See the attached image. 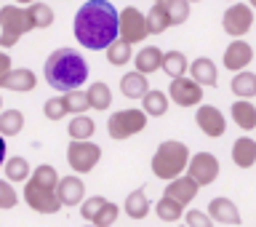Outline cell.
Wrapping results in <instances>:
<instances>
[{
    "label": "cell",
    "mask_w": 256,
    "mask_h": 227,
    "mask_svg": "<svg viewBox=\"0 0 256 227\" xmlns=\"http://www.w3.org/2000/svg\"><path fill=\"white\" fill-rule=\"evenodd\" d=\"M163 54L166 51H160L158 46H144L139 54L134 56V64H136V70L144 72V75H152V72H160L163 70Z\"/></svg>",
    "instance_id": "ac0fdd59"
},
{
    "label": "cell",
    "mask_w": 256,
    "mask_h": 227,
    "mask_svg": "<svg viewBox=\"0 0 256 227\" xmlns=\"http://www.w3.org/2000/svg\"><path fill=\"white\" fill-rule=\"evenodd\" d=\"M94 227H96V224H94Z\"/></svg>",
    "instance_id": "f907efd6"
},
{
    "label": "cell",
    "mask_w": 256,
    "mask_h": 227,
    "mask_svg": "<svg viewBox=\"0 0 256 227\" xmlns=\"http://www.w3.org/2000/svg\"><path fill=\"white\" fill-rule=\"evenodd\" d=\"M168 94H171V102L179 104V107H198V104L203 102V86H200L195 78H187V75L171 78Z\"/></svg>",
    "instance_id": "9c48e42d"
},
{
    "label": "cell",
    "mask_w": 256,
    "mask_h": 227,
    "mask_svg": "<svg viewBox=\"0 0 256 227\" xmlns=\"http://www.w3.org/2000/svg\"><path fill=\"white\" fill-rule=\"evenodd\" d=\"M155 3H166V0H155Z\"/></svg>",
    "instance_id": "c3c4849f"
},
{
    "label": "cell",
    "mask_w": 256,
    "mask_h": 227,
    "mask_svg": "<svg viewBox=\"0 0 256 227\" xmlns=\"http://www.w3.org/2000/svg\"><path fill=\"white\" fill-rule=\"evenodd\" d=\"M150 91L147 86V75L144 72H126L123 78H120V94L126 96V99H142L144 94Z\"/></svg>",
    "instance_id": "ffe728a7"
},
{
    "label": "cell",
    "mask_w": 256,
    "mask_h": 227,
    "mask_svg": "<svg viewBox=\"0 0 256 227\" xmlns=\"http://www.w3.org/2000/svg\"><path fill=\"white\" fill-rule=\"evenodd\" d=\"M142 110L147 112L150 118H160L168 112V94L166 91H147L142 96Z\"/></svg>",
    "instance_id": "603a6c76"
},
{
    "label": "cell",
    "mask_w": 256,
    "mask_h": 227,
    "mask_svg": "<svg viewBox=\"0 0 256 227\" xmlns=\"http://www.w3.org/2000/svg\"><path fill=\"white\" fill-rule=\"evenodd\" d=\"M163 72L168 78H182L184 72H190V62L182 51H166L163 54Z\"/></svg>",
    "instance_id": "f1b7e54d"
},
{
    "label": "cell",
    "mask_w": 256,
    "mask_h": 227,
    "mask_svg": "<svg viewBox=\"0 0 256 227\" xmlns=\"http://www.w3.org/2000/svg\"><path fill=\"white\" fill-rule=\"evenodd\" d=\"M168 27H171V16H168L166 3H155L147 14V30L152 35H160V32H166Z\"/></svg>",
    "instance_id": "4316f807"
},
{
    "label": "cell",
    "mask_w": 256,
    "mask_h": 227,
    "mask_svg": "<svg viewBox=\"0 0 256 227\" xmlns=\"http://www.w3.org/2000/svg\"><path fill=\"white\" fill-rule=\"evenodd\" d=\"M102 160V147L94 144L91 139H72L67 147V163L72 166L75 174H88L94 171L96 163Z\"/></svg>",
    "instance_id": "8992f818"
},
{
    "label": "cell",
    "mask_w": 256,
    "mask_h": 227,
    "mask_svg": "<svg viewBox=\"0 0 256 227\" xmlns=\"http://www.w3.org/2000/svg\"><path fill=\"white\" fill-rule=\"evenodd\" d=\"M0 110H3V96H0Z\"/></svg>",
    "instance_id": "bcb514c9"
},
{
    "label": "cell",
    "mask_w": 256,
    "mask_h": 227,
    "mask_svg": "<svg viewBox=\"0 0 256 227\" xmlns=\"http://www.w3.org/2000/svg\"><path fill=\"white\" fill-rule=\"evenodd\" d=\"M184 222H187V227H214L211 214H206V211H198V208H192V211H187V214H184Z\"/></svg>",
    "instance_id": "60d3db41"
},
{
    "label": "cell",
    "mask_w": 256,
    "mask_h": 227,
    "mask_svg": "<svg viewBox=\"0 0 256 227\" xmlns=\"http://www.w3.org/2000/svg\"><path fill=\"white\" fill-rule=\"evenodd\" d=\"M24 128V115L19 110H0V134L3 136H16Z\"/></svg>",
    "instance_id": "1f68e13d"
},
{
    "label": "cell",
    "mask_w": 256,
    "mask_h": 227,
    "mask_svg": "<svg viewBox=\"0 0 256 227\" xmlns=\"http://www.w3.org/2000/svg\"><path fill=\"white\" fill-rule=\"evenodd\" d=\"M104 51H107V62L112 64V67H123V64L131 62V43L123 40V38H118L115 43H110Z\"/></svg>",
    "instance_id": "4dcf8cb0"
},
{
    "label": "cell",
    "mask_w": 256,
    "mask_h": 227,
    "mask_svg": "<svg viewBox=\"0 0 256 227\" xmlns=\"http://www.w3.org/2000/svg\"><path fill=\"white\" fill-rule=\"evenodd\" d=\"M16 3H19V6H24V3H35V0H16Z\"/></svg>",
    "instance_id": "ee69618b"
},
{
    "label": "cell",
    "mask_w": 256,
    "mask_h": 227,
    "mask_svg": "<svg viewBox=\"0 0 256 227\" xmlns=\"http://www.w3.org/2000/svg\"><path fill=\"white\" fill-rule=\"evenodd\" d=\"M88 78V62L72 48H59L46 59V83L56 91H75Z\"/></svg>",
    "instance_id": "7a4b0ae2"
},
{
    "label": "cell",
    "mask_w": 256,
    "mask_h": 227,
    "mask_svg": "<svg viewBox=\"0 0 256 227\" xmlns=\"http://www.w3.org/2000/svg\"><path fill=\"white\" fill-rule=\"evenodd\" d=\"M219 171H222V166H219V160H216V155H211V152H198V155H192L190 166H187V174L200 184V187L214 184Z\"/></svg>",
    "instance_id": "8fae6325"
},
{
    "label": "cell",
    "mask_w": 256,
    "mask_h": 227,
    "mask_svg": "<svg viewBox=\"0 0 256 227\" xmlns=\"http://www.w3.org/2000/svg\"><path fill=\"white\" fill-rule=\"evenodd\" d=\"M64 104H67V112L70 115H83V112L91 107V104H88V94L86 91H67L64 94Z\"/></svg>",
    "instance_id": "e575fe53"
},
{
    "label": "cell",
    "mask_w": 256,
    "mask_h": 227,
    "mask_svg": "<svg viewBox=\"0 0 256 227\" xmlns=\"http://www.w3.org/2000/svg\"><path fill=\"white\" fill-rule=\"evenodd\" d=\"M70 136L72 139H91L94 136V131H96V123L88 115H75L70 120Z\"/></svg>",
    "instance_id": "836d02e7"
},
{
    "label": "cell",
    "mask_w": 256,
    "mask_h": 227,
    "mask_svg": "<svg viewBox=\"0 0 256 227\" xmlns=\"http://www.w3.org/2000/svg\"><path fill=\"white\" fill-rule=\"evenodd\" d=\"M43 112H46L48 120H62L64 115H70V112H67V104H64V96H54V99H48Z\"/></svg>",
    "instance_id": "f35d334b"
},
{
    "label": "cell",
    "mask_w": 256,
    "mask_h": 227,
    "mask_svg": "<svg viewBox=\"0 0 256 227\" xmlns=\"http://www.w3.org/2000/svg\"><path fill=\"white\" fill-rule=\"evenodd\" d=\"M232 120H235L243 131H254L256 128V107L251 104V99L232 102Z\"/></svg>",
    "instance_id": "7402d4cb"
},
{
    "label": "cell",
    "mask_w": 256,
    "mask_h": 227,
    "mask_svg": "<svg viewBox=\"0 0 256 227\" xmlns=\"http://www.w3.org/2000/svg\"><path fill=\"white\" fill-rule=\"evenodd\" d=\"M107 203V198H102V195H94V198H88L80 203V216H83L86 222H94V216L102 211V206Z\"/></svg>",
    "instance_id": "8d00e7d4"
},
{
    "label": "cell",
    "mask_w": 256,
    "mask_h": 227,
    "mask_svg": "<svg viewBox=\"0 0 256 227\" xmlns=\"http://www.w3.org/2000/svg\"><path fill=\"white\" fill-rule=\"evenodd\" d=\"M182 227H187V224H182Z\"/></svg>",
    "instance_id": "681fc988"
},
{
    "label": "cell",
    "mask_w": 256,
    "mask_h": 227,
    "mask_svg": "<svg viewBox=\"0 0 256 227\" xmlns=\"http://www.w3.org/2000/svg\"><path fill=\"white\" fill-rule=\"evenodd\" d=\"M8 70H11V56H8L6 51H0V78H3Z\"/></svg>",
    "instance_id": "b9f144b4"
},
{
    "label": "cell",
    "mask_w": 256,
    "mask_h": 227,
    "mask_svg": "<svg viewBox=\"0 0 256 227\" xmlns=\"http://www.w3.org/2000/svg\"><path fill=\"white\" fill-rule=\"evenodd\" d=\"M32 19L27 14V8L19 6H3L0 8V46L3 48H14L19 43L22 35L32 32Z\"/></svg>",
    "instance_id": "5b68a950"
},
{
    "label": "cell",
    "mask_w": 256,
    "mask_h": 227,
    "mask_svg": "<svg viewBox=\"0 0 256 227\" xmlns=\"http://www.w3.org/2000/svg\"><path fill=\"white\" fill-rule=\"evenodd\" d=\"M155 214L163 222H179L184 216V203H179V200L171 198V195H163L158 200V206H155Z\"/></svg>",
    "instance_id": "83f0119b"
},
{
    "label": "cell",
    "mask_w": 256,
    "mask_h": 227,
    "mask_svg": "<svg viewBox=\"0 0 256 227\" xmlns=\"http://www.w3.org/2000/svg\"><path fill=\"white\" fill-rule=\"evenodd\" d=\"M208 214L219 224H240V211L230 198H214L208 203Z\"/></svg>",
    "instance_id": "e0dca14e"
},
{
    "label": "cell",
    "mask_w": 256,
    "mask_h": 227,
    "mask_svg": "<svg viewBox=\"0 0 256 227\" xmlns=\"http://www.w3.org/2000/svg\"><path fill=\"white\" fill-rule=\"evenodd\" d=\"M86 94H88V104H91L94 110H107L110 104H112V91H110V86L107 83H91L86 88Z\"/></svg>",
    "instance_id": "f546056e"
},
{
    "label": "cell",
    "mask_w": 256,
    "mask_h": 227,
    "mask_svg": "<svg viewBox=\"0 0 256 227\" xmlns=\"http://www.w3.org/2000/svg\"><path fill=\"white\" fill-rule=\"evenodd\" d=\"M147 126V112L144 110H118L115 115H110L107 120V128H110V136L112 139H128V136L144 131Z\"/></svg>",
    "instance_id": "52a82bcc"
},
{
    "label": "cell",
    "mask_w": 256,
    "mask_h": 227,
    "mask_svg": "<svg viewBox=\"0 0 256 227\" xmlns=\"http://www.w3.org/2000/svg\"><path fill=\"white\" fill-rule=\"evenodd\" d=\"M195 120H198V128L208 136V139H219V136H224V131H227V120H224L219 107H214V104H200Z\"/></svg>",
    "instance_id": "7c38bea8"
},
{
    "label": "cell",
    "mask_w": 256,
    "mask_h": 227,
    "mask_svg": "<svg viewBox=\"0 0 256 227\" xmlns=\"http://www.w3.org/2000/svg\"><path fill=\"white\" fill-rule=\"evenodd\" d=\"M75 40L88 51H104L120 38V11L110 0H88L75 14Z\"/></svg>",
    "instance_id": "6da1fadb"
},
{
    "label": "cell",
    "mask_w": 256,
    "mask_h": 227,
    "mask_svg": "<svg viewBox=\"0 0 256 227\" xmlns=\"http://www.w3.org/2000/svg\"><path fill=\"white\" fill-rule=\"evenodd\" d=\"M126 214L131 216V219H144V216L150 214V198H147V192H144V187L139 190H134L131 195L126 198Z\"/></svg>",
    "instance_id": "cb8c5ba5"
},
{
    "label": "cell",
    "mask_w": 256,
    "mask_h": 227,
    "mask_svg": "<svg viewBox=\"0 0 256 227\" xmlns=\"http://www.w3.org/2000/svg\"><path fill=\"white\" fill-rule=\"evenodd\" d=\"M118 214H120V208H118L115 203H110V200H107V203L102 206V211L94 216V224H96V227H110V224H115V222H118Z\"/></svg>",
    "instance_id": "74e56055"
},
{
    "label": "cell",
    "mask_w": 256,
    "mask_h": 227,
    "mask_svg": "<svg viewBox=\"0 0 256 227\" xmlns=\"http://www.w3.org/2000/svg\"><path fill=\"white\" fill-rule=\"evenodd\" d=\"M232 94L240 96V99H254L256 96V72L240 70L235 78H232Z\"/></svg>",
    "instance_id": "d4e9b609"
},
{
    "label": "cell",
    "mask_w": 256,
    "mask_h": 227,
    "mask_svg": "<svg viewBox=\"0 0 256 227\" xmlns=\"http://www.w3.org/2000/svg\"><path fill=\"white\" fill-rule=\"evenodd\" d=\"M248 3H251V8H256V0H248Z\"/></svg>",
    "instance_id": "f6af8a7d"
},
{
    "label": "cell",
    "mask_w": 256,
    "mask_h": 227,
    "mask_svg": "<svg viewBox=\"0 0 256 227\" xmlns=\"http://www.w3.org/2000/svg\"><path fill=\"white\" fill-rule=\"evenodd\" d=\"M251 59H254V48L248 46L243 38H235L227 46V51H224V67H227L230 72L246 70L248 64H251Z\"/></svg>",
    "instance_id": "4fadbf2b"
},
{
    "label": "cell",
    "mask_w": 256,
    "mask_h": 227,
    "mask_svg": "<svg viewBox=\"0 0 256 227\" xmlns=\"http://www.w3.org/2000/svg\"><path fill=\"white\" fill-rule=\"evenodd\" d=\"M190 72L200 86H216L219 83V70H216V64L208 59V56H198V59L192 62Z\"/></svg>",
    "instance_id": "44dd1931"
},
{
    "label": "cell",
    "mask_w": 256,
    "mask_h": 227,
    "mask_svg": "<svg viewBox=\"0 0 256 227\" xmlns=\"http://www.w3.org/2000/svg\"><path fill=\"white\" fill-rule=\"evenodd\" d=\"M190 3H200V0H190Z\"/></svg>",
    "instance_id": "7dc6e473"
},
{
    "label": "cell",
    "mask_w": 256,
    "mask_h": 227,
    "mask_svg": "<svg viewBox=\"0 0 256 227\" xmlns=\"http://www.w3.org/2000/svg\"><path fill=\"white\" fill-rule=\"evenodd\" d=\"M59 179H62V176L56 174L54 166H48V163L38 166L35 171L30 174V179L24 182V200H27V206L32 208V211H38V214H56L64 206L59 200V192H56Z\"/></svg>",
    "instance_id": "3957f363"
},
{
    "label": "cell",
    "mask_w": 256,
    "mask_h": 227,
    "mask_svg": "<svg viewBox=\"0 0 256 227\" xmlns=\"http://www.w3.org/2000/svg\"><path fill=\"white\" fill-rule=\"evenodd\" d=\"M27 14H30V19H32V27L35 30H48L54 24V8L48 6V3H40V0H35V3H30L27 8Z\"/></svg>",
    "instance_id": "484cf974"
},
{
    "label": "cell",
    "mask_w": 256,
    "mask_h": 227,
    "mask_svg": "<svg viewBox=\"0 0 256 227\" xmlns=\"http://www.w3.org/2000/svg\"><path fill=\"white\" fill-rule=\"evenodd\" d=\"M198 190H200V184L187 174V176H176V179L168 182V184H166V190H163V195H171V198L179 200V203L187 206L190 200H195Z\"/></svg>",
    "instance_id": "9a60e30c"
},
{
    "label": "cell",
    "mask_w": 256,
    "mask_h": 227,
    "mask_svg": "<svg viewBox=\"0 0 256 227\" xmlns=\"http://www.w3.org/2000/svg\"><path fill=\"white\" fill-rule=\"evenodd\" d=\"M19 203V195H16L11 179H0V208H14Z\"/></svg>",
    "instance_id": "ab89813d"
},
{
    "label": "cell",
    "mask_w": 256,
    "mask_h": 227,
    "mask_svg": "<svg viewBox=\"0 0 256 227\" xmlns=\"http://www.w3.org/2000/svg\"><path fill=\"white\" fill-rule=\"evenodd\" d=\"M56 192H59V200L64 206H80L86 198V184L78 176H64V179H59Z\"/></svg>",
    "instance_id": "2e32d148"
},
{
    "label": "cell",
    "mask_w": 256,
    "mask_h": 227,
    "mask_svg": "<svg viewBox=\"0 0 256 227\" xmlns=\"http://www.w3.org/2000/svg\"><path fill=\"white\" fill-rule=\"evenodd\" d=\"M190 166V150L184 142H174L168 139L155 150V158H152V174L158 179H176L182 176V171Z\"/></svg>",
    "instance_id": "277c9868"
},
{
    "label": "cell",
    "mask_w": 256,
    "mask_h": 227,
    "mask_svg": "<svg viewBox=\"0 0 256 227\" xmlns=\"http://www.w3.org/2000/svg\"><path fill=\"white\" fill-rule=\"evenodd\" d=\"M30 174H32V168H30V160L27 158L16 155V158H8L6 160V179H11V182H27Z\"/></svg>",
    "instance_id": "d6a6232c"
},
{
    "label": "cell",
    "mask_w": 256,
    "mask_h": 227,
    "mask_svg": "<svg viewBox=\"0 0 256 227\" xmlns=\"http://www.w3.org/2000/svg\"><path fill=\"white\" fill-rule=\"evenodd\" d=\"M222 27L232 38H243L246 32H251V27H254V8H251V3H238L235 0V6L224 11Z\"/></svg>",
    "instance_id": "ba28073f"
},
{
    "label": "cell",
    "mask_w": 256,
    "mask_h": 227,
    "mask_svg": "<svg viewBox=\"0 0 256 227\" xmlns=\"http://www.w3.org/2000/svg\"><path fill=\"white\" fill-rule=\"evenodd\" d=\"M150 35L147 30V16H144L136 6H128L120 11V38L128 40V43H142L144 38Z\"/></svg>",
    "instance_id": "30bf717a"
},
{
    "label": "cell",
    "mask_w": 256,
    "mask_h": 227,
    "mask_svg": "<svg viewBox=\"0 0 256 227\" xmlns=\"http://www.w3.org/2000/svg\"><path fill=\"white\" fill-rule=\"evenodd\" d=\"M232 163H235L238 168L256 166V139H251V136H240V139L232 144Z\"/></svg>",
    "instance_id": "d6986e66"
},
{
    "label": "cell",
    "mask_w": 256,
    "mask_h": 227,
    "mask_svg": "<svg viewBox=\"0 0 256 227\" xmlns=\"http://www.w3.org/2000/svg\"><path fill=\"white\" fill-rule=\"evenodd\" d=\"M38 86V78L35 72L27 70V67H19V70H8L3 78H0V88H8V91H16V94H27Z\"/></svg>",
    "instance_id": "5bb4252c"
},
{
    "label": "cell",
    "mask_w": 256,
    "mask_h": 227,
    "mask_svg": "<svg viewBox=\"0 0 256 227\" xmlns=\"http://www.w3.org/2000/svg\"><path fill=\"white\" fill-rule=\"evenodd\" d=\"M190 0H166L168 16H171V24H184L190 16Z\"/></svg>",
    "instance_id": "d590c367"
},
{
    "label": "cell",
    "mask_w": 256,
    "mask_h": 227,
    "mask_svg": "<svg viewBox=\"0 0 256 227\" xmlns=\"http://www.w3.org/2000/svg\"><path fill=\"white\" fill-rule=\"evenodd\" d=\"M6 163V139H3V134H0V166Z\"/></svg>",
    "instance_id": "7bdbcfd3"
}]
</instances>
